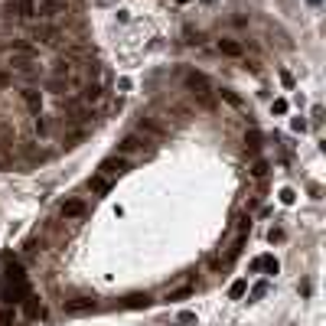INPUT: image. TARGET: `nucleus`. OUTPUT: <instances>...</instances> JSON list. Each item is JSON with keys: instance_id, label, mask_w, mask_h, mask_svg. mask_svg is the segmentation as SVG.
<instances>
[{"instance_id": "f03ea898", "label": "nucleus", "mask_w": 326, "mask_h": 326, "mask_svg": "<svg viewBox=\"0 0 326 326\" xmlns=\"http://www.w3.org/2000/svg\"><path fill=\"white\" fill-rule=\"evenodd\" d=\"M124 173H127V157H108V160H101V166H98V176L111 179V183H114L117 176H124Z\"/></svg>"}, {"instance_id": "20e7f679", "label": "nucleus", "mask_w": 326, "mask_h": 326, "mask_svg": "<svg viewBox=\"0 0 326 326\" xmlns=\"http://www.w3.org/2000/svg\"><path fill=\"white\" fill-rule=\"evenodd\" d=\"M144 144H147V141H141L137 134H131V137H124V141L117 144V154H121V157H127V154H144Z\"/></svg>"}, {"instance_id": "bb28decb", "label": "nucleus", "mask_w": 326, "mask_h": 326, "mask_svg": "<svg viewBox=\"0 0 326 326\" xmlns=\"http://www.w3.org/2000/svg\"><path fill=\"white\" fill-rule=\"evenodd\" d=\"M268 238H271V241H281L284 232H281V228H271V235H268Z\"/></svg>"}, {"instance_id": "b1692460", "label": "nucleus", "mask_w": 326, "mask_h": 326, "mask_svg": "<svg viewBox=\"0 0 326 326\" xmlns=\"http://www.w3.org/2000/svg\"><path fill=\"white\" fill-rule=\"evenodd\" d=\"M271 111H274V114H287V101H284V98H274Z\"/></svg>"}, {"instance_id": "1a4fd4ad", "label": "nucleus", "mask_w": 326, "mask_h": 326, "mask_svg": "<svg viewBox=\"0 0 326 326\" xmlns=\"http://www.w3.org/2000/svg\"><path fill=\"white\" fill-rule=\"evenodd\" d=\"M62 216H66V219L85 216V203H79V199H69V203H62Z\"/></svg>"}, {"instance_id": "423d86ee", "label": "nucleus", "mask_w": 326, "mask_h": 326, "mask_svg": "<svg viewBox=\"0 0 326 326\" xmlns=\"http://www.w3.org/2000/svg\"><path fill=\"white\" fill-rule=\"evenodd\" d=\"M121 307L124 310H144V307H150V294H131L121 300Z\"/></svg>"}, {"instance_id": "ddd939ff", "label": "nucleus", "mask_w": 326, "mask_h": 326, "mask_svg": "<svg viewBox=\"0 0 326 326\" xmlns=\"http://www.w3.org/2000/svg\"><path fill=\"white\" fill-rule=\"evenodd\" d=\"M55 13H62V7L55 0H39V17H55Z\"/></svg>"}, {"instance_id": "2eb2a0df", "label": "nucleus", "mask_w": 326, "mask_h": 326, "mask_svg": "<svg viewBox=\"0 0 326 326\" xmlns=\"http://www.w3.org/2000/svg\"><path fill=\"white\" fill-rule=\"evenodd\" d=\"M192 290H196V287H192V284H183V287L170 290V294H166V300H186V297H189Z\"/></svg>"}, {"instance_id": "4be33fe9", "label": "nucleus", "mask_w": 326, "mask_h": 326, "mask_svg": "<svg viewBox=\"0 0 326 326\" xmlns=\"http://www.w3.org/2000/svg\"><path fill=\"white\" fill-rule=\"evenodd\" d=\"M265 294H268V284L261 281V284H254V290H251V300H261Z\"/></svg>"}, {"instance_id": "5701e85b", "label": "nucleus", "mask_w": 326, "mask_h": 326, "mask_svg": "<svg viewBox=\"0 0 326 326\" xmlns=\"http://www.w3.org/2000/svg\"><path fill=\"white\" fill-rule=\"evenodd\" d=\"M294 199H297L294 189H281V203H284V206H294Z\"/></svg>"}, {"instance_id": "9b49d317", "label": "nucleus", "mask_w": 326, "mask_h": 326, "mask_svg": "<svg viewBox=\"0 0 326 326\" xmlns=\"http://www.w3.org/2000/svg\"><path fill=\"white\" fill-rule=\"evenodd\" d=\"M17 13L23 20H33L36 17V0H17Z\"/></svg>"}, {"instance_id": "0eeeda50", "label": "nucleus", "mask_w": 326, "mask_h": 326, "mask_svg": "<svg viewBox=\"0 0 326 326\" xmlns=\"http://www.w3.org/2000/svg\"><path fill=\"white\" fill-rule=\"evenodd\" d=\"M141 134H150V137H166V127L163 124H157V121H150V117H141Z\"/></svg>"}, {"instance_id": "dca6fc26", "label": "nucleus", "mask_w": 326, "mask_h": 326, "mask_svg": "<svg viewBox=\"0 0 326 326\" xmlns=\"http://www.w3.org/2000/svg\"><path fill=\"white\" fill-rule=\"evenodd\" d=\"M98 98H101V88L98 85H88L85 92H82V101H85V105H95Z\"/></svg>"}, {"instance_id": "412c9836", "label": "nucleus", "mask_w": 326, "mask_h": 326, "mask_svg": "<svg viewBox=\"0 0 326 326\" xmlns=\"http://www.w3.org/2000/svg\"><path fill=\"white\" fill-rule=\"evenodd\" d=\"M265 173H268V160H254V163H251V176H258V179H261Z\"/></svg>"}, {"instance_id": "a878e982", "label": "nucleus", "mask_w": 326, "mask_h": 326, "mask_svg": "<svg viewBox=\"0 0 326 326\" xmlns=\"http://www.w3.org/2000/svg\"><path fill=\"white\" fill-rule=\"evenodd\" d=\"M196 320V313H189V310H183V313H179V323H192Z\"/></svg>"}, {"instance_id": "f3484780", "label": "nucleus", "mask_w": 326, "mask_h": 326, "mask_svg": "<svg viewBox=\"0 0 326 326\" xmlns=\"http://www.w3.org/2000/svg\"><path fill=\"white\" fill-rule=\"evenodd\" d=\"M219 49L225 52V55H241V46L232 43V39H219Z\"/></svg>"}, {"instance_id": "9d476101", "label": "nucleus", "mask_w": 326, "mask_h": 326, "mask_svg": "<svg viewBox=\"0 0 326 326\" xmlns=\"http://www.w3.org/2000/svg\"><path fill=\"white\" fill-rule=\"evenodd\" d=\"M88 186H92V192H98V196H108V192H111V186H114V183H111V179H105V176H98V173H95V176L88 179Z\"/></svg>"}, {"instance_id": "6ab92c4d", "label": "nucleus", "mask_w": 326, "mask_h": 326, "mask_svg": "<svg viewBox=\"0 0 326 326\" xmlns=\"http://www.w3.org/2000/svg\"><path fill=\"white\" fill-rule=\"evenodd\" d=\"M13 307H0V326H13Z\"/></svg>"}, {"instance_id": "f8f14e48", "label": "nucleus", "mask_w": 326, "mask_h": 326, "mask_svg": "<svg viewBox=\"0 0 326 326\" xmlns=\"http://www.w3.org/2000/svg\"><path fill=\"white\" fill-rule=\"evenodd\" d=\"M248 294V281H232V287H228V297H232V300H241V297Z\"/></svg>"}, {"instance_id": "a211bd4d", "label": "nucleus", "mask_w": 326, "mask_h": 326, "mask_svg": "<svg viewBox=\"0 0 326 326\" xmlns=\"http://www.w3.org/2000/svg\"><path fill=\"white\" fill-rule=\"evenodd\" d=\"M245 144H248V150H251V154H258V150H261V134H258V131H248Z\"/></svg>"}, {"instance_id": "393cba45", "label": "nucleus", "mask_w": 326, "mask_h": 326, "mask_svg": "<svg viewBox=\"0 0 326 326\" xmlns=\"http://www.w3.org/2000/svg\"><path fill=\"white\" fill-rule=\"evenodd\" d=\"M290 127H294V131H300V134H303V131H307V121H303V117H294V121H290Z\"/></svg>"}, {"instance_id": "4468645a", "label": "nucleus", "mask_w": 326, "mask_h": 326, "mask_svg": "<svg viewBox=\"0 0 326 326\" xmlns=\"http://www.w3.org/2000/svg\"><path fill=\"white\" fill-rule=\"evenodd\" d=\"M23 300H26V303H23V307H26V316H30V320H36V316L43 313V310H39V303H36V297H33V294H26Z\"/></svg>"}, {"instance_id": "7ed1b4c3", "label": "nucleus", "mask_w": 326, "mask_h": 326, "mask_svg": "<svg viewBox=\"0 0 326 326\" xmlns=\"http://www.w3.org/2000/svg\"><path fill=\"white\" fill-rule=\"evenodd\" d=\"M98 303L92 297H75V300H66V313L69 316H85V313H95Z\"/></svg>"}, {"instance_id": "f257e3e1", "label": "nucleus", "mask_w": 326, "mask_h": 326, "mask_svg": "<svg viewBox=\"0 0 326 326\" xmlns=\"http://www.w3.org/2000/svg\"><path fill=\"white\" fill-rule=\"evenodd\" d=\"M186 85L192 88V95H196L206 108L212 105V85H209V79H206L203 72H189V75H186Z\"/></svg>"}, {"instance_id": "39448f33", "label": "nucleus", "mask_w": 326, "mask_h": 326, "mask_svg": "<svg viewBox=\"0 0 326 326\" xmlns=\"http://www.w3.org/2000/svg\"><path fill=\"white\" fill-rule=\"evenodd\" d=\"M251 271H268V274H277L281 271V265H277L274 254H261V258L251 261Z\"/></svg>"}, {"instance_id": "cd10ccee", "label": "nucleus", "mask_w": 326, "mask_h": 326, "mask_svg": "<svg viewBox=\"0 0 326 326\" xmlns=\"http://www.w3.org/2000/svg\"><path fill=\"white\" fill-rule=\"evenodd\" d=\"M176 4H189V0H176Z\"/></svg>"}, {"instance_id": "6e6552de", "label": "nucleus", "mask_w": 326, "mask_h": 326, "mask_svg": "<svg viewBox=\"0 0 326 326\" xmlns=\"http://www.w3.org/2000/svg\"><path fill=\"white\" fill-rule=\"evenodd\" d=\"M23 98H26V108H30L33 114L39 117V111H43V95H39L36 88H26V92H23Z\"/></svg>"}, {"instance_id": "aec40b11", "label": "nucleus", "mask_w": 326, "mask_h": 326, "mask_svg": "<svg viewBox=\"0 0 326 326\" xmlns=\"http://www.w3.org/2000/svg\"><path fill=\"white\" fill-rule=\"evenodd\" d=\"M219 95H222V98H225V101H228V105H232V108H241V98H238V95H235V92H228V88H222Z\"/></svg>"}]
</instances>
